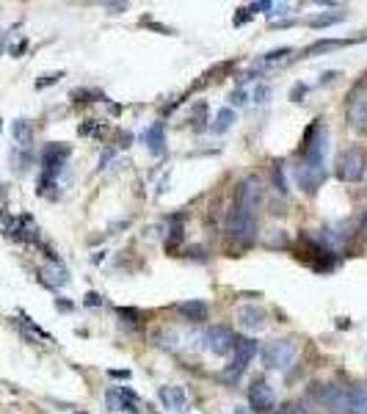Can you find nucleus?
Returning <instances> with one entry per match:
<instances>
[{"instance_id": "obj_36", "label": "nucleus", "mask_w": 367, "mask_h": 414, "mask_svg": "<svg viewBox=\"0 0 367 414\" xmlns=\"http://www.w3.org/2000/svg\"><path fill=\"white\" fill-rule=\"evenodd\" d=\"M83 304H86V307H100V304H102V296H100V293H89Z\"/></svg>"}, {"instance_id": "obj_4", "label": "nucleus", "mask_w": 367, "mask_h": 414, "mask_svg": "<svg viewBox=\"0 0 367 414\" xmlns=\"http://www.w3.org/2000/svg\"><path fill=\"white\" fill-rule=\"evenodd\" d=\"M298 354V343L293 337H285V340H274L262 348V365L268 370H287L290 362L296 359Z\"/></svg>"}, {"instance_id": "obj_20", "label": "nucleus", "mask_w": 367, "mask_h": 414, "mask_svg": "<svg viewBox=\"0 0 367 414\" xmlns=\"http://www.w3.org/2000/svg\"><path fill=\"white\" fill-rule=\"evenodd\" d=\"M346 19V14L340 11V14H315V17H310L307 19V25L310 28H329V25H337V22H343Z\"/></svg>"}, {"instance_id": "obj_34", "label": "nucleus", "mask_w": 367, "mask_h": 414, "mask_svg": "<svg viewBox=\"0 0 367 414\" xmlns=\"http://www.w3.org/2000/svg\"><path fill=\"white\" fill-rule=\"evenodd\" d=\"M268 14H271V19H274V17H285V14H290V6H287V3L276 6V3H274V8H271Z\"/></svg>"}, {"instance_id": "obj_42", "label": "nucleus", "mask_w": 367, "mask_h": 414, "mask_svg": "<svg viewBox=\"0 0 367 414\" xmlns=\"http://www.w3.org/2000/svg\"><path fill=\"white\" fill-rule=\"evenodd\" d=\"M75 414H86V412H75Z\"/></svg>"}, {"instance_id": "obj_13", "label": "nucleus", "mask_w": 367, "mask_h": 414, "mask_svg": "<svg viewBox=\"0 0 367 414\" xmlns=\"http://www.w3.org/2000/svg\"><path fill=\"white\" fill-rule=\"evenodd\" d=\"M293 47H279V50H271V53H265V55H260L257 58V69H274V66H282V64H287L290 58H293Z\"/></svg>"}, {"instance_id": "obj_7", "label": "nucleus", "mask_w": 367, "mask_h": 414, "mask_svg": "<svg viewBox=\"0 0 367 414\" xmlns=\"http://www.w3.org/2000/svg\"><path fill=\"white\" fill-rule=\"evenodd\" d=\"M262 202V186L257 177H246L240 186H238V194H235V207L238 210H246V213H257V207Z\"/></svg>"}, {"instance_id": "obj_39", "label": "nucleus", "mask_w": 367, "mask_h": 414, "mask_svg": "<svg viewBox=\"0 0 367 414\" xmlns=\"http://www.w3.org/2000/svg\"><path fill=\"white\" fill-rule=\"evenodd\" d=\"M55 307H58V309H64V312H69V309H72V304H69V301H64V298H61V301H55Z\"/></svg>"}, {"instance_id": "obj_3", "label": "nucleus", "mask_w": 367, "mask_h": 414, "mask_svg": "<svg viewBox=\"0 0 367 414\" xmlns=\"http://www.w3.org/2000/svg\"><path fill=\"white\" fill-rule=\"evenodd\" d=\"M367 172V155L365 150L359 147H351V150H343L337 155V163H334V174L340 183H359Z\"/></svg>"}, {"instance_id": "obj_18", "label": "nucleus", "mask_w": 367, "mask_h": 414, "mask_svg": "<svg viewBox=\"0 0 367 414\" xmlns=\"http://www.w3.org/2000/svg\"><path fill=\"white\" fill-rule=\"evenodd\" d=\"M357 39H326V42H315L304 50V55H315V53H326V50H334V47H343V44H351Z\"/></svg>"}, {"instance_id": "obj_25", "label": "nucleus", "mask_w": 367, "mask_h": 414, "mask_svg": "<svg viewBox=\"0 0 367 414\" xmlns=\"http://www.w3.org/2000/svg\"><path fill=\"white\" fill-rule=\"evenodd\" d=\"M61 78H64V72H47V75H42V78L36 80V89H47V86L58 83Z\"/></svg>"}, {"instance_id": "obj_24", "label": "nucleus", "mask_w": 367, "mask_h": 414, "mask_svg": "<svg viewBox=\"0 0 367 414\" xmlns=\"http://www.w3.org/2000/svg\"><path fill=\"white\" fill-rule=\"evenodd\" d=\"M89 97H94V100H105L100 91H91V89H75V91H72V100H75V102H91Z\"/></svg>"}, {"instance_id": "obj_14", "label": "nucleus", "mask_w": 367, "mask_h": 414, "mask_svg": "<svg viewBox=\"0 0 367 414\" xmlns=\"http://www.w3.org/2000/svg\"><path fill=\"white\" fill-rule=\"evenodd\" d=\"M11 138L19 150H30V141H33V125L28 119H14L11 122Z\"/></svg>"}, {"instance_id": "obj_6", "label": "nucleus", "mask_w": 367, "mask_h": 414, "mask_svg": "<svg viewBox=\"0 0 367 414\" xmlns=\"http://www.w3.org/2000/svg\"><path fill=\"white\" fill-rule=\"evenodd\" d=\"M232 351H235V359H232V365L226 368V373H224V379H238L243 370H246V365L254 359V354H257V340H251V337H235V345H232Z\"/></svg>"}, {"instance_id": "obj_10", "label": "nucleus", "mask_w": 367, "mask_h": 414, "mask_svg": "<svg viewBox=\"0 0 367 414\" xmlns=\"http://www.w3.org/2000/svg\"><path fill=\"white\" fill-rule=\"evenodd\" d=\"M249 401H251V406H254L257 412H271L274 404H276L274 390H271L265 381H254V384H251V390H249Z\"/></svg>"}, {"instance_id": "obj_8", "label": "nucleus", "mask_w": 367, "mask_h": 414, "mask_svg": "<svg viewBox=\"0 0 367 414\" xmlns=\"http://www.w3.org/2000/svg\"><path fill=\"white\" fill-rule=\"evenodd\" d=\"M202 340H204V348H207L210 354H215V357H226V354L232 351V345H235V334H232V329H226V326H213V329H207Z\"/></svg>"}, {"instance_id": "obj_40", "label": "nucleus", "mask_w": 367, "mask_h": 414, "mask_svg": "<svg viewBox=\"0 0 367 414\" xmlns=\"http://www.w3.org/2000/svg\"><path fill=\"white\" fill-rule=\"evenodd\" d=\"M3 47H6V33H0V53H3Z\"/></svg>"}, {"instance_id": "obj_23", "label": "nucleus", "mask_w": 367, "mask_h": 414, "mask_svg": "<svg viewBox=\"0 0 367 414\" xmlns=\"http://www.w3.org/2000/svg\"><path fill=\"white\" fill-rule=\"evenodd\" d=\"M265 243H268V246H287V243H290V237H287V232H285V229H268Z\"/></svg>"}, {"instance_id": "obj_21", "label": "nucleus", "mask_w": 367, "mask_h": 414, "mask_svg": "<svg viewBox=\"0 0 367 414\" xmlns=\"http://www.w3.org/2000/svg\"><path fill=\"white\" fill-rule=\"evenodd\" d=\"M188 122L193 125V130H204V122H207V105H204V102H196V105L190 108Z\"/></svg>"}, {"instance_id": "obj_31", "label": "nucleus", "mask_w": 367, "mask_h": 414, "mask_svg": "<svg viewBox=\"0 0 367 414\" xmlns=\"http://www.w3.org/2000/svg\"><path fill=\"white\" fill-rule=\"evenodd\" d=\"M229 102H232L235 108H240V105H246V91H243V89H235V91L229 94Z\"/></svg>"}, {"instance_id": "obj_1", "label": "nucleus", "mask_w": 367, "mask_h": 414, "mask_svg": "<svg viewBox=\"0 0 367 414\" xmlns=\"http://www.w3.org/2000/svg\"><path fill=\"white\" fill-rule=\"evenodd\" d=\"M326 152H329V130L326 125L318 119L304 130L301 138V166L312 169V172H323L326 174Z\"/></svg>"}, {"instance_id": "obj_9", "label": "nucleus", "mask_w": 367, "mask_h": 414, "mask_svg": "<svg viewBox=\"0 0 367 414\" xmlns=\"http://www.w3.org/2000/svg\"><path fill=\"white\" fill-rule=\"evenodd\" d=\"M323 406L332 414H357L354 412V395L348 387H326Z\"/></svg>"}, {"instance_id": "obj_27", "label": "nucleus", "mask_w": 367, "mask_h": 414, "mask_svg": "<svg viewBox=\"0 0 367 414\" xmlns=\"http://www.w3.org/2000/svg\"><path fill=\"white\" fill-rule=\"evenodd\" d=\"M274 180H276V188H279L282 194H287V183H285V172H282V163H276V169H274Z\"/></svg>"}, {"instance_id": "obj_33", "label": "nucleus", "mask_w": 367, "mask_h": 414, "mask_svg": "<svg viewBox=\"0 0 367 414\" xmlns=\"http://www.w3.org/2000/svg\"><path fill=\"white\" fill-rule=\"evenodd\" d=\"M105 401H108V406H111V409H122V398H119V393H116V390H111V393L105 395Z\"/></svg>"}, {"instance_id": "obj_5", "label": "nucleus", "mask_w": 367, "mask_h": 414, "mask_svg": "<svg viewBox=\"0 0 367 414\" xmlns=\"http://www.w3.org/2000/svg\"><path fill=\"white\" fill-rule=\"evenodd\" d=\"M346 114H348V125L351 130L367 136V86H357L348 97V105H346Z\"/></svg>"}, {"instance_id": "obj_29", "label": "nucleus", "mask_w": 367, "mask_h": 414, "mask_svg": "<svg viewBox=\"0 0 367 414\" xmlns=\"http://www.w3.org/2000/svg\"><path fill=\"white\" fill-rule=\"evenodd\" d=\"M304 97H307V86H304V83H296V86L290 89V100H293V102H301Z\"/></svg>"}, {"instance_id": "obj_15", "label": "nucleus", "mask_w": 367, "mask_h": 414, "mask_svg": "<svg viewBox=\"0 0 367 414\" xmlns=\"http://www.w3.org/2000/svg\"><path fill=\"white\" fill-rule=\"evenodd\" d=\"M177 312L183 315L185 321H193V323L207 321V304H204V301H199V298H190V301L177 304Z\"/></svg>"}, {"instance_id": "obj_26", "label": "nucleus", "mask_w": 367, "mask_h": 414, "mask_svg": "<svg viewBox=\"0 0 367 414\" xmlns=\"http://www.w3.org/2000/svg\"><path fill=\"white\" fill-rule=\"evenodd\" d=\"M274 414H307V412H304V406L298 401H290V404H282Z\"/></svg>"}, {"instance_id": "obj_28", "label": "nucleus", "mask_w": 367, "mask_h": 414, "mask_svg": "<svg viewBox=\"0 0 367 414\" xmlns=\"http://www.w3.org/2000/svg\"><path fill=\"white\" fill-rule=\"evenodd\" d=\"M119 315L127 318V323H138V321H141V312H138V309H130V307H119Z\"/></svg>"}, {"instance_id": "obj_22", "label": "nucleus", "mask_w": 367, "mask_h": 414, "mask_svg": "<svg viewBox=\"0 0 367 414\" xmlns=\"http://www.w3.org/2000/svg\"><path fill=\"white\" fill-rule=\"evenodd\" d=\"M351 395H354V412L367 414V387H354Z\"/></svg>"}, {"instance_id": "obj_19", "label": "nucleus", "mask_w": 367, "mask_h": 414, "mask_svg": "<svg viewBox=\"0 0 367 414\" xmlns=\"http://www.w3.org/2000/svg\"><path fill=\"white\" fill-rule=\"evenodd\" d=\"M232 122H235V111H232V108H221V111L215 114V122H213V133H215V136L226 133Z\"/></svg>"}, {"instance_id": "obj_11", "label": "nucleus", "mask_w": 367, "mask_h": 414, "mask_svg": "<svg viewBox=\"0 0 367 414\" xmlns=\"http://www.w3.org/2000/svg\"><path fill=\"white\" fill-rule=\"evenodd\" d=\"M144 144H147V150H150L155 158L166 152V130H163L161 122H155V125H150V127L144 130Z\"/></svg>"}, {"instance_id": "obj_16", "label": "nucleus", "mask_w": 367, "mask_h": 414, "mask_svg": "<svg viewBox=\"0 0 367 414\" xmlns=\"http://www.w3.org/2000/svg\"><path fill=\"white\" fill-rule=\"evenodd\" d=\"M42 276H44V285H50V287H64L69 282V273L61 262H47L42 268Z\"/></svg>"}, {"instance_id": "obj_41", "label": "nucleus", "mask_w": 367, "mask_h": 414, "mask_svg": "<svg viewBox=\"0 0 367 414\" xmlns=\"http://www.w3.org/2000/svg\"><path fill=\"white\" fill-rule=\"evenodd\" d=\"M235 414H249L246 409H235Z\"/></svg>"}, {"instance_id": "obj_2", "label": "nucleus", "mask_w": 367, "mask_h": 414, "mask_svg": "<svg viewBox=\"0 0 367 414\" xmlns=\"http://www.w3.org/2000/svg\"><path fill=\"white\" fill-rule=\"evenodd\" d=\"M226 237L240 249L251 246L257 240V213H246L232 205L226 215Z\"/></svg>"}, {"instance_id": "obj_32", "label": "nucleus", "mask_w": 367, "mask_h": 414, "mask_svg": "<svg viewBox=\"0 0 367 414\" xmlns=\"http://www.w3.org/2000/svg\"><path fill=\"white\" fill-rule=\"evenodd\" d=\"M271 8H274V3H271V0H260V3H251V6H249V11H251V14H257V11H271Z\"/></svg>"}, {"instance_id": "obj_35", "label": "nucleus", "mask_w": 367, "mask_h": 414, "mask_svg": "<svg viewBox=\"0 0 367 414\" xmlns=\"http://www.w3.org/2000/svg\"><path fill=\"white\" fill-rule=\"evenodd\" d=\"M249 17H251V11H249V8H238V14H235V19H232V22H235V25H246V22H249Z\"/></svg>"}, {"instance_id": "obj_43", "label": "nucleus", "mask_w": 367, "mask_h": 414, "mask_svg": "<svg viewBox=\"0 0 367 414\" xmlns=\"http://www.w3.org/2000/svg\"><path fill=\"white\" fill-rule=\"evenodd\" d=\"M0 127H3V125H0Z\"/></svg>"}, {"instance_id": "obj_17", "label": "nucleus", "mask_w": 367, "mask_h": 414, "mask_svg": "<svg viewBox=\"0 0 367 414\" xmlns=\"http://www.w3.org/2000/svg\"><path fill=\"white\" fill-rule=\"evenodd\" d=\"M161 404L166 406V409H185V390L183 387H161Z\"/></svg>"}, {"instance_id": "obj_38", "label": "nucleus", "mask_w": 367, "mask_h": 414, "mask_svg": "<svg viewBox=\"0 0 367 414\" xmlns=\"http://www.w3.org/2000/svg\"><path fill=\"white\" fill-rule=\"evenodd\" d=\"M114 379H130V370H111Z\"/></svg>"}, {"instance_id": "obj_30", "label": "nucleus", "mask_w": 367, "mask_h": 414, "mask_svg": "<svg viewBox=\"0 0 367 414\" xmlns=\"http://www.w3.org/2000/svg\"><path fill=\"white\" fill-rule=\"evenodd\" d=\"M268 97H271V89L260 83V86L254 89V102H260V105H262V102H268Z\"/></svg>"}, {"instance_id": "obj_12", "label": "nucleus", "mask_w": 367, "mask_h": 414, "mask_svg": "<svg viewBox=\"0 0 367 414\" xmlns=\"http://www.w3.org/2000/svg\"><path fill=\"white\" fill-rule=\"evenodd\" d=\"M238 323L246 329V332H260L262 326H265V312L262 309H257V307H240L238 309Z\"/></svg>"}, {"instance_id": "obj_37", "label": "nucleus", "mask_w": 367, "mask_h": 414, "mask_svg": "<svg viewBox=\"0 0 367 414\" xmlns=\"http://www.w3.org/2000/svg\"><path fill=\"white\" fill-rule=\"evenodd\" d=\"M105 8H108L111 14H119V11H125V8H127V3H105Z\"/></svg>"}]
</instances>
